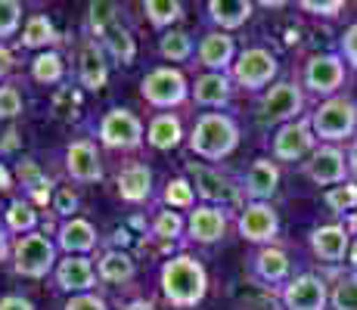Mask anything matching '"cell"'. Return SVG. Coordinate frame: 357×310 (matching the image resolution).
Returning a JSON list of instances; mask_svg holds the SVG:
<instances>
[{
	"label": "cell",
	"instance_id": "21",
	"mask_svg": "<svg viewBox=\"0 0 357 310\" xmlns=\"http://www.w3.org/2000/svg\"><path fill=\"white\" fill-rule=\"evenodd\" d=\"M56 282L59 288H66V292H87V288L93 286V267L87 258H68L59 264L56 270Z\"/></svg>",
	"mask_w": 357,
	"mask_h": 310
},
{
	"label": "cell",
	"instance_id": "52",
	"mask_svg": "<svg viewBox=\"0 0 357 310\" xmlns=\"http://www.w3.org/2000/svg\"><path fill=\"white\" fill-rule=\"evenodd\" d=\"M348 264H351V270L357 273V242H351V248H348Z\"/></svg>",
	"mask_w": 357,
	"mask_h": 310
},
{
	"label": "cell",
	"instance_id": "34",
	"mask_svg": "<svg viewBox=\"0 0 357 310\" xmlns=\"http://www.w3.org/2000/svg\"><path fill=\"white\" fill-rule=\"evenodd\" d=\"M159 50H162L165 59L183 62V59H190V53H193V40H190V34H183V31H168L162 38Z\"/></svg>",
	"mask_w": 357,
	"mask_h": 310
},
{
	"label": "cell",
	"instance_id": "27",
	"mask_svg": "<svg viewBox=\"0 0 357 310\" xmlns=\"http://www.w3.org/2000/svg\"><path fill=\"white\" fill-rule=\"evenodd\" d=\"M81 84L91 87V91H100L106 84V62H102V53L97 44L81 47Z\"/></svg>",
	"mask_w": 357,
	"mask_h": 310
},
{
	"label": "cell",
	"instance_id": "16",
	"mask_svg": "<svg viewBox=\"0 0 357 310\" xmlns=\"http://www.w3.org/2000/svg\"><path fill=\"white\" fill-rule=\"evenodd\" d=\"M277 186H280L277 162H271V158H255V162H252V168L245 171V186H243V189L249 192L255 202H267V199L277 192Z\"/></svg>",
	"mask_w": 357,
	"mask_h": 310
},
{
	"label": "cell",
	"instance_id": "45",
	"mask_svg": "<svg viewBox=\"0 0 357 310\" xmlns=\"http://www.w3.org/2000/svg\"><path fill=\"white\" fill-rule=\"evenodd\" d=\"M342 53H345V59L357 68V22H351L345 29V34H342Z\"/></svg>",
	"mask_w": 357,
	"mask_h": 310
},
{
	"label": "cell",
	"instance_id": "41",
	"mask_svg": "<svg viewBox=\"0 0 357 310\" xmlns=\"http://www.w3.org/2000/svg\"><path fill=\"white\" fill-rule=\"evenodd\" d=\"M22 112V96H19L16 84L0 87V118H16Z\"/></svg>",
	"mask_w": 357,
	"mask_h": 310
},
{
	"label": "cell",
	"instance_id": "56",
	"mask_svg": "<svg viewBox=\"0 0 357 310\" xmlns=\"http://www.w3.org/2000/svg\"><path fill=\"white\" fill-rule=\"evenodd\" d=\"M125 310H155L153 304H146V301H134V304H128Z\"/></svg>",
	"mask_w": 357,
	"mask_h": 310
},
{
	"label": "cell",
	"instance_id": "33",
	"mask_svg": "<svg viewBox=\"0 0 357 310\" xmlns=\"http://www.w3.org/2000/svg\"><path fill=\"white\" fill-rule=\"evenodd\" d=\"M31 75L38 84H56V81L63 78V59H59L56 53H40V56H34V62H31Z\"/></svg>",
	"mask_w": 357,
	"mask_h": 310
},
{
	"label": "cell",
	"instance_id": "43",
	"mask_svg": "<svg viewBox=\"0 0 357 310\" xmlns=\"http://www.w3.org/2000/svg\"><path fill=\"white\" fill-rule=\"evenodd\" d=\"M298 6L305 13H314V16H339V13L345 10L342 0H324V3H320V0H301Z\"/></svg>",
	"mask_w": 357,
	"mask_h": 310
},
{
	"label": "cell",
	"instance_id": "7",
	"mask_svg": "<svg viewBox=\"0 0 357 310\" xmlns=\"http://www.w3.org/2000/svg\"><path fill=\"white\" fill-rule=\"evenodd\" d=\"M100 140L112 149H134L143 140V124L130 109H112L100 121Z\"/></svg>",
	"mask_w": 357,
	"mask_h": 310
},
{
	"label": "cell",
	"instance_id": "39",
	"mask_svg": "<svg viewBox=\"0 0 357 310\" xmlns=\"http://www.w3.org/2000/svg\"><path fill=\"white\" fill-rule=\"evenodd\" d=\"M19 19H22V6L16 0H0V38L16 34Z\"/></svg>",
	"mask_w": 357,
	"mask_h": 310
},
{
	"label": "cell",
	"instance_id": "9",
	"mask_svg": "<svg viewBox=\"0 0 357 310\" xmlns=\"http://www.w3.org/2000/svg\"><path fill=\"white\" fill-rule=\"evenodd\" d=\"M283 307L286 310H324L329 301L326 282L314 273H301L283 286Z\"/></svg>",
	"mask_w": 357,
	"mask_h": 310
},
{
	"label": "cell",
	"instance_id": "31",
	"mask_svg": "<svg viewBox=\"0 0 357 310\" xmlns=\"http://www.w3.org/2000/svg\"><path fill=\"white\" fill-rule=\"evenodd\" d=\"M53 40H56V31H53V22L47 16H31L25 22V31H22L25 47H47Z\"/></svg>",
	"mask_w": 357,
	"mask_h": 310
},
{
	"label": "cell",
	"instance_id": "42",
	"mask_svg": "<svg viewBox=\"0 0 357 310\" xmlns=\"http://www.w3.org/2000/svg\"><path fill=\"white\" fill-rule=\"evenodd\" d=\"M181 230H183V224H181V217H177L174 211H162V215L155 217V224H153V233L155 236H162V239H177L181 236Z\"/></svg>",
	"mask_w": 357,
	"mask_h": 310
},
{
	"label": "cell",
	"instance_id": "30",
	"mask_svg": "<svg viewBox=\"0 0 357 310\" xmlns=\"http://www.w3.org/2000/svg\"><path fill=\"white\" fill-rule=\"evenodd\" d=\"M326 208L333 211V215H351V211H357V183L354 180H345L339 186H333V189H326L324 196Z\"/></svg>",
	"mask_w": 357,
	"mask_h": 310
},
{
	"label": "cell",
	"instance_id": "44",
	"mask_svg": "<svg viewBox=\"0 0 357 310\" xmlns=\"http://www.w3.org/2000/svg\"><path fill=\"white\" fill-rule=\"evenodd\" d=\"M75 106H78V93H75L72 87H63V91L56 93V100H53V112H56L59 118H68Z\"/></svg>",
	"mask_w": 357,
	"mask_h": 310
},
{
	"label": "cell",
	"instance_id": "36",
	"mask_svg": "<svg viewBox=\"0 0 357 310\" xmlns=\"http://www.w3.org/2000/svg\"><path fill=\"white\" fill-rule=\"evenodd\" d=\"M143 10H146L149 22L162 29V25H171L174 19H181V10H183V6L177 3V0H149Z\"/></svg>",
	"mask_w": 357,
	"mask_h": 310
},
{
	"label": "cell",
	"instance_id": "24",
	"mask_svg": "<svg viewBox=\"0 0 357 310\" xmlns=\"http://www.w3.org/2000/svg\"><path fill=\"white\" fill-rule=\"evenodd\" d=\"M59 245H63L68 254L91 251V248L97 245V233H93V226L87 224V220L72 217V220H66L63 230H59Z\"/></svg>",
	"mask_w": 357,
	"mask_h": 310
},
{
	"label": "cell",
	"instance_id": "51",
	"mask_svg": "<svg viewBox=\"0 0 357 310\" xmlns=\"http://www.w3.org/2000/svg\"><path fill=\"white\" fill-rule=\"evenodd\" d=\"M10 186H13V177H10V171H6L3 164H0V192H3V189H10Z\"/></svg>",
	"mask_w": 357,
	"mask_h": 310
},
{
	"label": "cell",
	"instance_id": "12",
	"mask_svg": "<svg viewBox=\"0 0 357 310\" xmlns=\"http://www.w3.org/2000/svg\"><path fill=\"white\" fill-rule=\"evenodd\" d=\"M301 106H305V96H301L298 87L289 84V81H280V84H273L271 91L264 93V100H261V118L289 124L295 115L301 112Z\"/></svg>",
	"mask_w": 357,
	"mask_h": 310
},
{
	"label": "cell",
	"instance_id": "49",
	"mask_svg": "<svg viewBox=\"0 0 357 310\" xmlns=\"http://www.w3.org/2000/svg\"><path fill=\"white\" fill-rule=\"evenodd\" d=\"M13 68V56H10V50L6 47H0V78H3L6 72Z\"/></svg>",
	"mask_w": 357,
	"mask_h": 310
},
{
	"label": "cell",
	"instance_id": "53",
	"mask_svg": "<svg viewBox=\"0 0 357 310\" xmlns=\"http://www.w3.org/2000/svg\"><path fill=\"white\" fill-rule=\"evenodd\" d=\"M6 254H10V242H6L3 230H0V261H6Z\"/></svg>",
	"mask_w": 357,
	"mask_h": 310
},
{
	"label": "cell",
	"instance_id": "3",
	"mask_svg": "<svg viewBox=\"0 0 357 310\" xmlns=\"http://www.w3.org/2000/svg\"><path fill=\"white\" fill-rule=\"evenodd\" d=\"M311 127L320 140L335 146L339 140H348L357 130V106L348 96H329L326 102L317 106V112L311 115Z\"/></svg>",
	"mask_w": 357,
	"mask_h": 310
},
{
	"label": "cell",
	"instance_id": "25",
	"mask_svg": "<svg viewBox=\"0 0 357 310\" xmlns=\"http://www.w3.org/2000/svg\"><path fill=\"white\" fill-rule=\"evenodd\" d=\"M208 13L221 29H239V25L249 22L252 16V3L249 0H211Z\"/></svg>",
	"mask_w": 357,
	"mask_h": 310
},
{
	"label": "cell",
	"instance_id": "4",
	"mask_svg": "<svg viewBox=\"0 0 357 310\" xmlns=\"http://www.w3.org/2000/svg\"><path fill=\"white\" fill-rule=\"evenodd\" d=\"M13 258H16V273L29 279H40L50 273L53 261H56V251H53V242L40 233H25L19 236V242L13 245Z\"/></svg>",
	"mask_w": 357,
	"mask_h": 310
},
{
	"label": "cell",
	"instance_id": "11",
	"mask_svg": "<svg viewBox=\"0 0 357 310\" xmlns=\"http://www.w3.org/2000/svg\"><path fill=\"white\" fill-rule=\"evenodd\" d=\"M314 140H317V134H314L311 121L283 124L277 130V137H273V158H280V162H298L307 153H314Z\"/></svg>",
	"mask_w": 357,
	"mask_h": 310
},
{
	"label": "cell",
	"instance_id": "22",
	"mask_svg": "<svg viewBox=\"0 0 357 310\" xmlns=\"http://www.w3.org/2000/svg\"><path fill=\"white\" fill-rule=\"evenodd\" d=\"M153 192V174L146 164H130L119 174V196L125 202H143Z\"/></svg>",
	"mask_w": 357,
	"mask_h": 310
},
{
	"label": "cell",
	"instance_id": "47",
	"mask_svg": "<svg viewBox=\"0 0 357 310\" xmlns=\"http://www.w3.org/2000/svg\"><path fill=\"white\" fill-rule=\"evenodd\" d=\"M0 310H34V307L22 295H6V298H0Z\"/></svg>",
	"mask_w": 357,
	"mask_h": 310
},
{
	"label": "cell",
	"instance_id": "54",
	"mask_svg": "<svg viewBox=\"0 0 357 310\" xmlns=\"http://www.w3.org/2000/svg\"><path fill=\"white\" fill-rule=\"evenodd\" d=\"M16 130H6V140H3V149H13V146H16Z\"/></svg>",
	"mask_w": 357,
	"mask_h": 310
},
{
	"label": "cell",
	"instance_id": "46",
	"mask_svg": "<svg viewBox=\"0 0 357 310\" xmlns=\"http://www.w3.org/2000/svg\"><path fill=\"white\" fill-rule=\"evenodd\" d=\"M66 310H109L106 301L97 298V295H75L66 304Z\"/></svg>",
	"mask_w": 357,
	"mask_h": 310
},
{
	"label": "cell",
	"instance_id": "37",
	"mask_svg": "<svg viewBox=\"0 0 357 310\" xmlns=\"http://www.w3.org/2000/svg\"><path fill=\"white\" fill-rule=\"evenodd\" d=\"M6 224H10V230L22 233V230H31V226L38 224V215H34V208L29 202H13L10 211H6Z\"/></svg>",
	"mask_w": 357,
	"mask_h": 310
},
{
	"label": "cell",
	"instance_id": "13",
	"mask_svg": "<svg viewBox=\"0 0 357 310\" xmlns=\"http://www.w3.org/2000/svg\"><path fill=\"white\" fill-rule=\"evenodd\" d=\"M280 230V220H277V211L271 208L267 202H252L243 208L239 215V233L243 239L249 242H271Z\"/></svg>",
	"mask_w": 357,
	"mask_h": 310
},
{
	"label": "cell",
	"instance_id": "5",
	"mask_svg": "<svg viewBox=\"0 0 357 310\" xmlns=\"http://www.w3.org/2000/svg\"><path fill=\"white\" fill-rule=\"evenodd\" d=\"M277 75V56L264 47H249L233 62V81L243 84L245 91H258V87L271 84Z\"/></svg>",
	"mask_w": 357,
	"mask_h": 310
},
{
	"label": "cell",
	"instance_id": "17",
	"mask_svg": "<svg viewBox=\"0 0 357 310\" xmlns=\"http://www.w3.org/2000/svg\"><path fill=\"white\" fill-rule=\"evenodd\" d=\"M233 53H236L233 38L224 31L205 34L202 44H199V62H202L205 68H211V72H224L227 65H233Z\"/></svg>",
	"mask_w": 357,
	"mask_h": 310
},
{
	"label": "cell",
	"instance_id": "32",
	"mask_svg": "<svg viewBox=\"0 0 357 310\" xmlns=\"http://www.w3.org/2000/svg\"><path fill=\"white\" fill-rule=\"evenodd\" d=\"M329 301H333V310H357V273L335 279Z\"/></svg>",
	"mask_w": 357,
	"mask_h": 310
},
{
	"label": "cell",
	"instance_id": "28",
	"mask_svg": "<svg viewBox=\"0 0 357 310\" xmlns=\"http://www.w3.org/2000/svg\"><path fill=\"white\" fill-rule=\"evenodd\" d=\"M100 277L106 282H128L134 277V261H130V254L125 251H106L100 258Z\"/></svg>",
	"mask_w": 357,
	"mask_h": 310
},
{
	"label": "cell",
	"instance_id": "2",
	"mask_svg": "<svg viewBox=\"0 0 357 310\" xmlns=\"http://www.w3.org/2000/svg\"><path fill=\"white\" fill-rule=\"evenodd\" d=\"M239 143V127L230 115L221 112H205L202 118L196 121L193 134H190V149L199 158H208V162H218V158L230 155Z\"/></svg>",
	"mask_w": 357,
	"mask_h": 310
},
{
	"label": "cell",
	"instance_id": "48",
	"mask_svg": "<svg viewBox=\"0 0 357 310\" xmlns=\"http://www.w3.org/2000/svg\"><path fill=\"white\" fill-rule=\"evenodd\" d=\"M75 205H78V199H75L72 189H63V192H59V202H56V211H59V215H72Z\"/></svg>",
	"mask_w": 357,
	"mask_h": 310
},
{
	"label": "cell",
	"instance_id": "18",
	"mask_svg": "<svg viewBox=\"0 0 357 310\" xmlns=\"http://www.w3.org/2000/svg\"><path fill=\"white\" fill-rule=\"evenodd\" d=\"M224 233H227V217H224L221 208L202 205V208L193 211V217H190V236L196 242H218V239H224Z\"/></svg>",
	"mask_w": 357,
	"mask_h": 310
},
{
	"label": "cell",
	"instance_id": "20",
	"mask_svg": "<svg viewBox=\"0 0 357 310\" xmlns=\"http://www.w3.org/2000/svg\"><path fill=\"white\" fill-rule=\"evenodd\" d=\"M230 78L224 72H208V75H199L196 87H193V100L199 106H224L230 102Z\"/></svg>",
	"mask_w": 357,
	"mask_h": 310
},
{
	"label": "cell",
	"instance_id": "19",
	"mask_svg": "<svg viewBox=\"0 0 357 310\" xmlns=\"http://www.w3.org/2000/svg\"><path fill=\"white\" fill-rule=\"evenodd\" d=\"M190 174L196 180V192L202 199H208V202H230V199H236V189L218 171L202 168V164H190Z\"/></svg>",
	"mask_w": 357,
	"mask_h": 310
},
{
	"label": "cell",
	"instance_id": "40",
	"mask_svg": "<svg viewBox=\"0 0 357 310\" xmlns=\"http://www.w3.org/2000/svg\"><path fill=\"white\" fill-rule=\"evenodd\" d=\"M112 25H115V3H91V29L102 38Z\"/></svg>",
	"mask_w": 357,
	"mask_h": 310
},
{
	"label": "cell",
	"instance_id": "23",
	"mask_svg": "<svg viewBox=\"0 0 357 310\" xmlns=\"http://www.w3.org/2000/svg\"><path fill=\"white\" fill-rule=\"evenodd\" d=\"M255 273L264 282H283L289 277V254L277 245H264L255 254Z\"/></svg>",
	"mask_w": 357,
	"mask_h": 310
},
{
	"label": "cell",
	"instance_id": "50",
	"mask_svg": "<svg viewBox=\"0 0 357 310\" xmlns=\"http://www.w3.org/2000/svg\"><path fill=\"white\" fill-rule=\"evenodd\" d=\"M348 174L357 180V140L351 143V153H348Z\"/></svg>",
	"mask_w": 357,
	"mask_h": 310
},
{
	"label": "cell",
	"instance_id": "8",
	"mask_svg": "<svg viewBox=\"0 0 357 310\" xmlns=\"http://www.w3.org/2000/svg\"><path fill=\"white\" fill-rule=\"evenodd\" d=\"M305 84L320 96H333L345 84V62L335 53H314L305 65Z\"/></svg>",
	"mask_w": 357,
	"mask_h": 310
},
{
	"label": "cell",
	"instance_id": "10",
	"mask_svg": "<svg viewBox=\"0 0 357 310\" xmlns=\"http://www.w3.org/2000/svg\"><path fill=\"white\" fill-rule=\"evenodd\" d=\"M305 174L311 177L317 186H339V183H345V177H348V158L345 153H342L339 146H320V149H314L311 153V162H305Z\"/></svg>",
	"mask_w": 357,
	"mask_h": 310
},
{
	"label": "cell",
	"instance_id": "1",
	"mask_svg": "<svg viewBox=\"0 0 357 310\" xmlns=\"http://www.w3.org/2000/svg\"><path fill=\"white\" fill-rule=\"evenodd\" d=\"M205 286L208 279H205L202 264L187 254L171 258L162 267V292L174 307H196L205 298Z\"/></svg>",
	"mask_w": 357,
	"mask_h": 310
},
{
	"label": "cell",
	"instance_id": "6",
	"mask_svg": "<svg viewBox=\"0 0 357 310\" xmlns=\"http://www.w3.org/2000/svg\"><path fill=\"white\" fill-rule=\"evenodd\" d=\"M140 93L149 106L168 109V106H177V102L187 100V81H183V75L174 72V68H153V72L143 78Z\"/></svg>",
	"mask_w": 357,
	"mask_h": 310
},
{
	"label": "cell",
	"instance_id": "38",
	"mask_svg": "<svg viewBox=\"0 0 357 310\" xmlns=\"http://www.w3.org/2000/svg\"><path fill=\"white\" fill-rule=\"evenodd\" d=\"M165 202L174 205V208H190L193 205V186H190V180H183V177L171 180L168 189H165Z\"/></svg>",
	"mask_w": 357,
	"mask_h": 310
},
{
	"label": "cell",
	"instance_id": "14",
	"mask_svg": "<svg viewBox=\"0 0 357 310\" xmlns=\"http://www.w3.org/2000/svg\"><path fill=\"white\" fill-rule=\"evenodd\" d=\"M348 248H351V233L342 224H324L311 233V251L317 254L326 264H339L348 258Z\"/></svg>",
	"mask_w": 357,
	"mask_h": 310
},
{
	"label": "cell",
	"instance_id": "35",
	"mask_svg": "<svg viewBox=\"0 0 357 310\" xmlns=\"http://www.w3.org/2000/svg\"><path fill=\"white\" fill-rule=\"evenodd\" d=\"M19 177H22V183L29 186L31 196L38 199V202H47V199H50V186H53V183L47 180V177L40 174V171L34 168L31 162H22V164H19Z\"/></svg>",
	"mask_w": 357,
	"mask_h": 310
},
{
	"label": "cell",
	"instance_id": "26",
	"mask_svg": "<svg viewBox=\"0 0 357 310\" xmlns=\"http://www.w3.org/2000/svg\"><path fill=\"white\" fill-rule=\"evenodd\" d=\"M183 130H181V118L177 115H155L153 121H149V146L155 149H174L177 143H181Z\"/></svg>",
	"mask_w": 357,
	"mask_h": 310
},
{
	"label": "cell",
	"instance_id": "29",
	"mask_svg": "<svg viewBox=\"0 0 357 310\" xmlns=\"http://www.w3.org/2000/svg\"><path fill=\"white\" fill-rule=\"evenodd\" d=\"M102 44H106V50L112 53L115 59L125 62V65L137 56V44H134V38H130V31H128V29H121L119 22H115L112 29L102 34Z\"/></svg>",
	"mask_w": 357,
	"mask_h": 310
},
{
	"label": "cell",
	"instance_id": "55",
	"mask_svg": "<svg viewBox=\"0 0 357 310\" xmlns=\"http://www.w3.org/2000/svg\"><path fill=\"white\" fill-rule=\"evenodd\" d=\"M348 233H354V236H357V211H351V215H348Z\"/></svg>",
	"mask_w": 357,
	"mask_h": 310
},
{
	"label": "cell",
	"instance_id": "15",
	"mask_svg": "<svg viewBox=\"0 0 357 310\" xmlns=\"http://www.w3.org/2000/svg\"><path fill=\"white\" fill-rule=\"evenodd\" d=\"M66 168L75 180L81 183H93L102 177V168H100V155H97V146L91 140H78L68 146L66 153Z\"/></svg>",
	"mask_w": 357,
	"mask_h": 310
}]
</instances>
